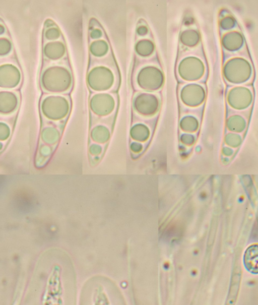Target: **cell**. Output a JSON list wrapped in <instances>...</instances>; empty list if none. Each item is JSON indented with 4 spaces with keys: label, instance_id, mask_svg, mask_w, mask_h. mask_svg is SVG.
Returning <instances> with one entry per match:
<instances>
[{
    "label": "cell",
    "instance_id": "cell-1",
    "mask_svg": "<svg viewBox=\"0 0 258 305\" xmlns=\"http://www.w3.org/2000/svg\"><path fill=\"white\" fill-rule=\"evenodd\" d=\"M244 263L251 273H257V249L256 246L250 247L246 252Z\"/></svg>",
    "mask_w": 258,
    "mask_h": 305
}]
</instances>
